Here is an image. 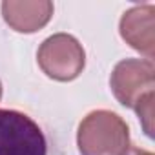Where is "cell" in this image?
<instances>
[{
    "instance_id": "obj_1",
    "label": "cell",
    "mask_w": 155,
    "mask_h": 155,
    "mask_svg": "<svg viewBox=\"0 0 155 155\" xmlns=\"http://www.w3.org/2000/svg\"><path fill=\"white\" fill-rule=\"evenodd\" d=\"M77 140L82 155H126L130 151L126 122L106 110L93 111L81 122Z\"/></svg>"
},
{
    "instance_id": "obj_2",
    "label": "cell",
    "mask_w": 155,
    "mask_h": 155,
    "mask_svg": "<svg viewBox=\"0 0 155 155\" xmlns=\"http://www.w3.org/2000/svg\"><path fill=\"white\" fill-rule=\"evenodd\" d=\"M0 155H48L38 124L20 111L0 110Z\"/></svg>"
},
{
    "instance_id": "obj_3",
    "label": "cell",
    "mask_w": 155,
    "mask_h": 155,
    "mask_svg": "<svg viewBox=\"0 0 155 155\" xmlns=\"http://www.w3.org/2000/svg\"><path fill=\"white\" fill-rule=\"evenodd\" d=\"M38 64L55 81H73L84 68V49L73 37L58 33L40 46Z\"/></svg>"
},
{
    "instance_id": "obj_4",
    "label": "cell",
    "mask_w": 155,
    "mask_h": 155,
    "mask_svg": "<svg viewBox=\"0 0 155 155\" xmlns=\"http://www.w3.org/2000/svg\"><path fill=\"white\" fill-rule=\"evenodd\" d=\"M153 71L151 60L128 58L119 62L111 73V90L119 102L135 108L142 95L153 91Z\"/></svg>"
},
{
    "instance_id": "obj_5",
    "label": "cell",
    "mask_w": 155,
    "mask_h": 155,
    "mask_svg": "<svg viewBox=\"0 0 155 155\" xmlns=\"http://www.w3.org/2000/svg\"><path fill=\"white\" fill-rule=\"evenodd\" d=\"M155 8L151 4L139 6L124 13L120 20V35L122 38L135 48L137 51L144 53L148 60L153 58L155 53Z\"/></svg>"
},
{
    "instance_id": "obj_6",
    "label": "cell",
    "mask_w": 155,
    "mask_h": 155,
    "mask_svg": "<svg viewBox=\"0 0 155 155\" xmlns=\"http://www.w3.org/2000/svg\"><path fill=\"white\" fill-rule=\"evenodd\" d=\"M2 13L6 22L15 31L33 33L49 22L53 15V4L51 2H4Z\"/></svg>"
},
{
    "instance_id": "obj_7",
    "label": "cell",
    "mask_w": 155,
    "mask_h": 155,
    "mask_svg": "<svg viewBox=\"0 0 155 155\" xmlns=\"http://www.w3.org/2000/svg\"><path fill=\"white\" fill-rule=\"evenodd\" d=\"M133 110L139 113V119L142 122V128H144L146 135L151 137L153 135V91L142 95Z\"/></svg>"
},
{
    "instance_id": "obj_8",
    "label": "cell",
    "mask_w": 155,
    "mask_h": 155,
    "mask_svg": "<svg viewBox=\"0 0 155 155\" xmlns=\"http://www.w3.org/2000/svg\"><path fill=\"white\" fill-rule=\"evenodd\" d=\"M126 155H153L150 151H144V150H139V148H130V151Z\"/></svg>"
},
{
    "instance_id": "obj_9",
    "label": "cell",
    "mask_w": 155,
    "mask_h": 155,
    "mask_svg": "<svg viewBox=\"0 0 155 155\" xmlns=\"http://www.w3.org/2000/svg\"><path fill=\"white\" fill-rule=\"evenodd\" d=\"M0 97H2V86H0Z\"/></svg>"
}]
</instances>
